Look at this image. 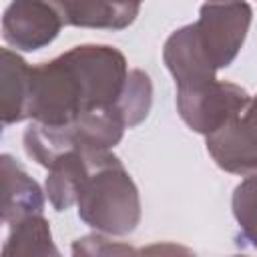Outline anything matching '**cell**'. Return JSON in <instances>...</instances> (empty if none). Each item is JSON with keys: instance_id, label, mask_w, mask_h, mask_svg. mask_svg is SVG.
Segmentation results:
<instances>
[{"instance_id": "6da1fadb", "label": "cell", "mask_w": 257, "mask_h": 257, "mask_svg": "<svg viewBox=\"0 0 257 257\" xmlns=\"http://www.w3.org/2000/svg\"><path fill=\"white\" fill-rule=\"evenodd\" d=\"M78 217L98 233L122 237L141 221V199L124 165L110 151H96L78 189Z\"/></svg>"}, {"instance_id": "7a4b0ae2", "label": "cell", "mask_w": 257, "mask_h": 257, "mask_svg": "<svg viewBox=\"0 0 257 257\" xmlns=\"http://www.w3.org/2000/svg\"><path fill=\"white\" fill-rule=\"evenodd\" d=\"M251 102L245 88L235 82L211 78L193 86H177V112L183 122L201 135H211L237 116Z\"/></svg>"}, {"instance_id": "3957f363", "label": "cell", "mask_w": 257, "mask_h": 257, "mask_svg": "<svg viewBox=\"0 0 257 257\" xmlns=\"http://www.w3.org/2000/svg\"><path fill=\"white\" fill-rule=\"evenodd\" d=\"M251 20L253 10L245 0L205 2L201 6L199 18L193 26L203 50L217 70L229 66L237 58Z\"/></svg>"}, {"instance_id": "277c9868", "label": "cell", "mask_w": 257, "mask_h": 257, "mask_svg": "<svg viewBox=\"0 0 257 257\" xmlns=\"http://www.w3.org/2000/svg\"><path fill=\"white\" fill-rule=\"evenodd\" d=\"M64 26L62 14L52 0H12L4 10L2 36L22 52L48 46Z\"/></svg>"}, {"instance_id": "5b68a950", "label": "cell", "mask_w": 257, "mask_h": 257, "mask_svg": "<svg viewBox=\"0 0 257 257\" xmlns=\"http://www.w3.org/2000/svg\"><path fill=\"white\" fill-rule=\"evenodd\" d=\"M207 151L227 173L241 177L257 173V128L245 116H237L207 135Z\"/></svg>"}, {"instance_id": "8992f818", "label": "cell", "mask_w": 257, "mask_h": 257, "mask_svg": "<svg viewBox=\"0 0 257 257\" xmlns=\"http://www.w3.org/2000/svg\"><path fill=\"white\" fill-rule=\"evenodd\" d=\"M163 60L177 86H193L217 78V68L203 50L193 24L175 30L167 38L163 46Z\"/></svg>"}, {"instance_id": "52a82bcc", "label": "cell", "mask_w": 257, "mask_h": 257, "mask_svg": "<svg viewBox=\"0 0 257 257\" xmlns=\"http://www.w3.org/2000/svg\"><path fill=\"white\" fill-rule=\"evenodd\" d=\"M42 209L44 195L38 183L10 155H2V221L12 225Z\"/></svg>"}, {"instance_id": "ba28073f", "label": "cell", "mask_w": 257, "mask_h": 257, "mask_svg": "<svg viewBox=\"0 0 257 257\" xmlns=\"http://www.w3.org/2000/svg\"><path fill=\"white\" fill-rule=\"evenodd\" d=\"M64 24L80 28H106L122 30L131 26L141 10V6L118 4L112 0H52Z\"/></svg>"}, {"instance_id": "9c48e42d", "label": "cell", "mask_w": 257, "mask_h": 257, "mask_svg": "<svg viewBox=\"0 0 257 257\" xmlns=\"http://www.w3.org/2000/svg\"><path fill=\"white\" fill-rule=\"evenodd\" d=\"M96 151H68L50 167L44 183V193L56 211H66L76 205L78 189L90 169V159Z\"/></svg>"}, {"instance_id": "30bf717a", "label": "cell", "mask_w": 257, "mask_h": 257, "mask_svg": "<svg viewBox=\"0 0 257 257\" xmlns=\"http://www.w3.org/2000/svg\"><path fill=\"white\" fill-rule=\"evenodd\" d=\"M2 80H0V116L4 124L26 120L28 90H30V66L10 48H2Z\"/></svg>"}, {"instance_id": "8fae6325", "label": "cell", "mask_w": 257, "mask_h": 257, "mask_svg": "<svg viewBox=\"0 0 257 257\" xmlns=\"http://www.w3.org/2000/svg\"><path fill=\"white\" fill-rule=\"evenodd\" d=\"M10 227V235L2 247V257L58 255V249L52 243L48 221L42 217V213L22 217Z\"/></svg>"}, {"instance_id": "7c38bea8", "label": "cell", "mask_w": 257, "mask_h": 257, "mask_svg": "<svg viewBox=\"0 0 257 257\" xmlns=\"http://www.w3.org/2000/svg\"><path fill=\"white\" fill-rule=\"evenodd\" d=\"M151 102H153V84H151L149 74L141 68H133L128 72L122 94L116 102L128 128L141 124L147 118L151 110Z\"/></svg>"}, {"instance_id": "4fadbf2b", "label": "cell", "mask_w": 257, "mask_h": 257, "mask_svg": "<svg viewBox=\"0 0 257 257\" xmlns=\"http://www.w3.org/2000/svg\"><path fill=\"white\" fill-rule=\"evenodd\" d=\"M233 215L241 235L257 249V173L245 177L233 191Z\"/></svg>"}, {"instance_id": "5bb4252c", "label": "cell", "mask_w": 257, "mask_h": 257, "mask_svg": "<svg viewBox=\"0 0 257 257\" xmlns=\"http://www.w3.org/2000/svg\"><path fill=\"white\" fill-rule=\"evenodd\" d=\"M110 235L96 233L82 239H76L72 245L74 255H122V253H135L128 245H122L118 241L108 239Z\"/></svg>"}, {"instance_id": "9a60e30c", "label": "cell", "mask_w": 257, "mask_h": 257, "mask_svg": "<svg viewBox=\"0 0 257 257\" xmlns=\"http://www.w3.org/2000/svg\"><path fill=\"white\" fill-rule=\"evenodd\" d=\"M243 116L257 128V96L255 98H251V102H249V106H247V110L243 112Z\"/></svg>"}, {"instance_id": "2e32d148", "label": "cell", "mask_w": 257, "mask_h": 257, "mask_svg": "<svg viewBox=\"0 0 257 257\" xmlns=\"http://www.w3.org/2000/svg\"><path fill=\"white\" fill-rule=\"evenodd\" d=\"M112 2H118V4H131V6H141L143 0H112Z\"/></svg>"}, {"instance_id": "e0dca14e", "label": "cell", "mask_w": 257, "mask_h": 257, "mask_svg": "<svg viewBox=\"0 0 257 257\" xmlns=\"http://www.w3.org/2000/svg\"><path fill=\"white\" fill-rule=\"evenodd\" d=\"M207 2H229V0H207Z\"/></svg>"}]
</instances>
